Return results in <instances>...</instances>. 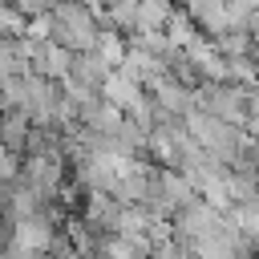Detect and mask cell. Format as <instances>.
<instances>
[{
    "label": "cell",
    "instance_id": "2",
    "mask_svg": "<svg viewBox=\"0 0 259 259\" xmlns=\"http://www.w3.org/2000/svg\"><path fill=\"white\" fill-rule=\"evenodd\" d=\"M16 178H20V158L0 146V186H8V182H16Z\"/></svg>",
    "mask_w": 259,
    "mask_h": 259
},
{
    "label": "cell",
    "instance_id": "1",
    "mask_svg": "<svg viewBox=\"0 0 259 259\" xmlns=\"http://www.w3.org/2000/svg\"><path fill=\"white\" fill-rule=\"evenodd\" d=\"M53 36H57V45H65V53L77 49L85 57L97 45V24L85 8H53Z\"/></svg>",
    "mask_w": 259,
    "mask_h": 259
}]
</instances>
